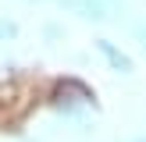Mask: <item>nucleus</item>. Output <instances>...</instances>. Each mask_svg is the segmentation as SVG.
I'll list each match as a JSON object with an SVG mask.
<instances>
[{
    "mask_svg": "<svg viewBox=\"0 0 146 142\" xmlns=\"http://www.w3.org/2000/svg\"><path fill=\"white\" fill-rule=\"evenodd\" d=\"M46 106L57 114V117L71 121V124H86L89 117H96V89H93L86 78L78 75H61L54 78L46 92Z\"/></svg>",
    "mask_w": 146,
    "mask_h": 142,
    "instance_id": "obj_1",
    "label": "nucleus"
},
{
    "mask_svg": "<svg viewBox=\"0 0 146 142\" xmlns=\"http://www.w3.org/2000/svg\"><path fill=\"white\" fill-rule=\"evenodd\" d=\"M93 50L100 53V60H104L107 68L114 71V75H121V78L135 75V60H132V53H125V50H121L114 39H107V36H96V39H93Z\"/></svg>",
    "mask_w": 146,
    "mask_h": 142,
    "instance_id": "obj_2",
    "label": "nucleus"
},
{
    "mask_svg": "<svg viewBox=\"0 0 146 142\" xmlns=\"http://www.w3.org/2000/svg\"><path fill=\"white\" fill-rule=\"evenodd\" d=\"M18 36H21V25L7 14H0V43H14Z\"/></svg>",
    "mask_w": 146,
    "mask_h": 142,
    "instance_id": "obj_3",
    "label": "nucleus"
},
{
    "mask_svg": "<svg viewBox=\"0 0 146 142\" xmlns=\"http://www.w3.org/2000/svg\"><path fill=\"white\" fill-rule=\"evenodd\" d=\"M132 142H146V135H143V139H132Z\"/></svg>",
    "mask_w": 146,
    "mask_h": 142,
    "instance_id": "obj_4",
    "label": "nucleus"
}]
</instances>
